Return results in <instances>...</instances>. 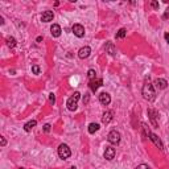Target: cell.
<instances>
[{
    "mask_svg": "<svg viewBox=\"0 0 169 169\" xmlns=\"http://www.w3.org/2000/svg\"><path fill=\"white\" fill-rule=\"evenodd\" d=\"M141 92H143L144 99H147L148 102H153L156 99V91H155V87H153L152 83H149V82L144 83Z\"/></svg>",
    "mask_w": 169,
    "mask_h": 169,
    "instance_id": "6da1fadb",
    "label": "cell"
},
{
    "mask_svg": "<svg viewBox=\"0 0 169 169\" xmlns=\"http://www.w3.org/2000/svg\"><path fill=\"white\" fill-rule=\"evenodd\" d=\"M81 98V94L78 91H75L74 94H73V97H70L69 99H67V103H66V106H67V108L70 110V111H75L77 110V103H78V99Z\"/></svg>",
    "mask_w": 169,
    "mask_h": 169,
    "instance_id": "7a4b0ae2",
    "label": "cell"
},
{
    "mask_svg": "<svg viewBox=\"0 0 169 169\" xmlns=\"http://www.w3.org/2000/svg\"><path fill=\"white\" fill-rule=\"evenodd\" d=\"M107 140H108V143L116 145V144L120 143V134H119L116 129H112V131L108 134V136H107Z\"/></svg>",
    "mask_w": 169,
    "mask_h": 169,
    "instance_id": "3957f363",
    "label": "cell"
},
{
    "mask_svg": "<svg viewBox=\"0 0 169 169\" xmlns=\"http://www.w3.org/2000/svg\"><path fill=\"white\" fill-rule=\"evenodd\" d=\"M70 155H72V151H70V148L66 144H61L58 147V156L61 159H69Z\"/></svg>",
    "mask_w": 169,
    "mask_h": 169,
    "instance_id": "277c9868",
    "label": "cell"
},
{
    "mask_svg": "<svg viewBox=\"0 0 169 169\" xmlns=\"http://www.w3.org/2000/svg\"><path fill=\"white\" fill-rule=\"evenodd\" d=\"M148 116H149V120H151L152 126L155 127V128H157L159 127V123H157L159 114H157V111L153 110V108H148Z\"/></svg>",
    "mask_w": 169,
    "mask_h": 169,
    "instance_id": "5b68a950",
    "label": "cell"
},
{
    "mask_svg": "<svg viewBox=\"0 0 169 169\" xmlns=\"http://www.w3.org/2000/svg\"><path fill=\"white\" fill-rule=\"evenodd\" d=\"M149 139H151L152 143L155 144V145L157 147L160 151H164V144H163V141L160 140V138H159L157 135H156V134H152V132H151V134H149Z\"/></svg>",
    "mask_w": 169,
    "mask_h": 169,
    "instance_id": "8992f818",
    "label": "cell"
},
{
    "mask_svg": "<svg viewBox=\"0 0 169 169\" xmlns=\"http://www.w3.org/2000/svg\"><path fill=\"white\" fill-rule=\"evenodd\" d=\"M72 31H73V33L79 38H82L83 36H85V28H83V25H81V24H74Z\"/></svg>",
    "mask_w": 169,
    "mask_h": 169,
    "instance_id": "52a82bcc",
    "label": "cell"
},
{
    "mask_svg": "<svg viewBox=\"0 0 169 169\" xmlns=\"http://www.w3.org/2000/svg\"><path fill=\"white\" fill-rule=\"evenodd\" d=\"M90 53H91L90 46H83V48L79 49V52H78V57L82 58V60H85V58H87L90 56Z\"/></svg>",
    "mask_w": 169,
    "mask_h": 169,
    "instance_id": "ba28073f",
    "label": "cell"
},
{
    "mask_svg": "<svg viewBox=\"0 0 169 169\" xmlns=\"http://www.w3.org/2000/svg\"><path fill=\"white\" fill-rule=\"evenodd\" d=\"M99 102L103 106H108L110 102H111V97H110V94H107V92H100L99 94Z\"/></svg>",
    "mask_w": 169,
    "mask_h": 169,
    "instance_id": "9c48e42d",
    "label": "cell"
},
{
    "mask_svg": "<svg viewBox=\"0 0 169 169\" xmlns=\"http://www.w3.org/2000/svg\"><path fill=\"white\" fill-rule=\"evenodd\" d=\"M104 159L106 160H108V161H111V160H114V157H115V149L112 148V147H106V151H104Z\"/></svg>",
    "mask_w": 169,
    "mask_h": 169,
    "instance_id": "30bf717a",
    "label": "cell"
},
{
    "mask_svg": "<svg viewBox=\"0 0 169 169\" xmlns=\"http://www.w3.org/2000/svg\"><path fill=\"white\" fill-rule=\"evenodd\" d=\"M153 85H155L159 90H164V89H166V86H168V82H166L165 79H163V78H157Z\"/></svg>",
    "mask_w": 169,
    "mask_h": 169,
    "instance_id": "8fae6325",
    "label": "cell"
},
{
    "mask_svg": "<svg viewBox=\"0 0 169 169\" xmlns=\"http://www.w3.org/2000/svg\"><path fill=\"white\" fill-rule=\"evenodd\" d=\"M53 12L52 11H45L42 15H41V21H44V23H49V21L53 20Z\"/></svg>",
    "mask_w": 169,
    "mask_h": 169,
    "instance_id": "7c38bea8",
    "label": "cell"
},
{
    "mask_svg": "<svg viewBox=\"0 0 169 169\" xmlns=\"http://www.w3.org/2000/svg\"><path fill=\"white\" fill-rule=\"evenodd\" d=\"M102 83H103V81L102 79H97V81H90V89H91L92 92H95L98 89H99L100 86H102Z\"/></svg>",
    "mask_w": 169,
    "mask_h": 169,
    "instance_id": "4fadbf2b",
    "label": "cell"
},
{
    "mask_svg": "<svg viewBox=\"0 0 169 169\" xmlns=\"http://www.w3.org/2000/svg\"><path fill=\"white\" fill-rule=\"evenodd\" d=\"M61 26L58 25V24H53L52 28H50V33H52L53 37H60L61 36Z\"/></svg>",
    "mask_w": 169,
    "mask_h": 169,
    "instance_id": "5bb4252c",
    "label": "cell"
},
{
    "mask_svg": "<svg viewBox=\"0 0 169 169\" xmlns=\"http://www.w3.org/2000/svg\"><path fill=\"white\" fill-rule=\"evenodd\" d=\"M106 52L108 53L110 56H115V54H116V48H115V45L112 42H110V41L106 44Z\"/></svg>",
    "mask_w": 169,
    "mask_h": 169,
    "instance_id": "9a60e30c",
    "label": "cell"
},
{
    "mask_svg": "<svg viewBox=\"0 0 169 169\" xmlns=\"http://www.w3.org/2000/svg\"><path fill=\"white\" fill-rule=\"evenodd\" d=\"M112 120V111H106L102 116V123L103 124H108Z\"/></svg>",
    "mask_w": 169,
    "mask_h": 169,
    "instance_id": "2e32d148",
    "label": "cell"
},
{
    "mask_svg": "<svg viewBox=\"0 0 169 169\" xmlns=\"http://www.w3.org/2000/svg\"><path fill=\"white\" fill-rule=\"evenodd\" d=\"M36 124H37V122H36V120H31V122H28V123L24 124V129H25L26 132H31L32 129L36 127Z\"/></svg>",
    "mask_w": 169,
    "mask_h": 169,
    "instance_id": "e0dca14e",
    "label": "cell"
},
{
    "mask_svg": "<svg viewBox=\"0 0 169 169\" xmlns=\"http://www.w3.org/2000/svg\"><path fill=\"white\" fill-rule=\"evenodd\" d=\"M7 46L8 48H11V49H13L15 46H16V40H15L13 37H7Z\"/></svg>",
    "mask_w": 169,
    "mask_h": 169,
    "instance_id": "ac0fdd59",
    "label": "cell"
},
{
    "mask_svg": "<svg viewBox=\"0 0 169 169\" xmlns=\"http://www.w3.org/2000/svg\"><path fill=\"white\" fill-rule=\"evenodd\" d=\"M98 129H99V124H98V123H91L89 126V132H90V134H95Z\"/></svg>",
    "mask_w": 169,
    "mask_h": 169,
    "instance_id": "d6986e66",
    "label": "cell"
},
{
    "mask_svg": "<svg viewBox=\"0 0 169 169\" xmlns=\"http://www.w3.org/2000/svg\"><path fill=\"white\" fill-rule=\"evenodd\" d=\"M95 77H97V73H95L94 69H90L89 72H87V78H89L90 81H94Z\"/></svg>",
    "mask_w": 169,
    "mask_h": 169,
    "instance_id": "ffe728a7",
    "label": "cell"
},
{
    "mask_svg": "<svg viewBox=\"0 0 169 169\" xmlns=\"http://www.w3.org/2000/svg\"><path fill=\"white\" fill-rule=\"evenodd\" d=\"M126 35H127V31L124 28H122V29H119V32L116 33V38H124Z\"/></svg>",
    "mask_w": 169,
    "mask_h": 169,
    "instance_id": "44dd1931",
    "label": "cell"
},
{
    "mask_svg": "<svg viewBox=\"0 0 169 169\" xmlns=\"http://www.w3.org/2000/svg\"><path fill=\"white\" fill-rule=\"evenodd\" d=\"M40 72H41V67L38 65L32 66V73H33V74H40Z\"/></svg>",
    "mask_w": 169,
    "mask_h": 169,
    "instance_id": "7402d4cb",
    "label": "cell"
},
{
    "mask_svg": "<svg viewBox=\"0 0 169 169\" xmlns=\"http://www.w3.org/2000/svg\"><path fill=\"white\" fill-rule=\"evenodd\" d=\"M49 102H50V104H54L56 103V97H54V94H53V92H50V94H49Z\"/></svg>",
    "mask_w": 169,
    "mask_h": 169,
    "instance_id": "603a6c76",
    "label": "cell"
},
{
    "mask_svg": "<svg viewBox=\"0 0 169 169\" xmlns=\"http://www.w3.org/2000/svg\"><path fill=\"white\" fill-rule=\"evenodd\" d=\"M151 6H152V8H153V9H159L160 4H159L157 1H156V0H153V1H152V3H151Z\"/></svg>",
    "mask_w": 169,
    "mask_h": 169,
    "instance_id": "cb8c5ba5",
    "label": "cell"
},
{
    "mask_svg": "<svg viewBox=\"0 0 169 169\" xmlns=\"http://www.w3.org/2000/svg\"><path fill=\"white\" fill-rule=\"evenodd\" d=\"M136 169H151V168H149V166L147 165V164H140V165H139Z\"/></svg>",
    "mask_w": 169,
    "mask_h": 169,
    "instance_id": "d4e9b609",
    "label": "cell"
},
{
    "mask_svg": "<svg viewBox=\"0 0 169 169\" xmlns=\"http://www.w3.org/2000/svg\"><path fill=\"white\" fill-rule=\"evenodd\" d=\"M164 19H169V7L165 9V12H164V16H163Z\"/></svg>",
    "mask_w": 169,
    "mask_h": 169,
    "instance_id": "484cf974",
    "label": "cell"
},
{
    "mask_svg": "<svg viewBox=\"0 0 169 169\" xmlns=\"http://www.w3.org/2000/svg\"><path fill=\"white\" fill-rule=\"evenodd\" d=\"M50 131V124H45L44 126V132H49Z\"/></svg>",
    "mask_w": 169,
    "mask_h": 169,
    "instance_id": "4316f807",
    "label": "cell"
},
{
    "mask_svg": "<svg viewBox=\"0 0 169 169\" xmlns=\"http://www.w3.org/2000/svg\"><path fill=\"white\" fill-rule=\"evenodd\" d=\"M7 144V141H6V139L3 138V136H1V147H4Z\"/></svg>",
    "mask_w": 169,
    "mask_h": 169,
    "instance_id": "83f0119b",
    "label": "cell"
},
{
    "mask_svg": "<svg viewBox=\"0 0 169 169\" xmlns=\"http://www.w3.org/2000/svg\"><path fill=\"white\" fill-rule=\"evenodd\" d=\"M165 40H166V42L169 44V32H168V33H165Z\"/></svg>",
    "mask_w": 169,
    "mask_h": 169,
    "instance_id": "f1b7e54d",
    "label": "cell"
},
{
    "mask_svg": "<svg viewBox=\"0 0 169 169\" xmlns=\"http://www.w3.org/2000/svg\"><path fill=\"white\" fill-rule=\"evenodd\" d=\"M41 41H42V37L40 36V37H37V42H41Z\"/></svg>",
    "mask_w": 169,
    "mask_h": 169,
    "instance_id": "f546056e",
    "label": "cell"
},
{
    "mask_svg": "<svg viewBox=\"0 0 169 169\" xmlns=\"http://www.w3.org/2000/svg\"><path fill=\"white\" fill-rule=\"evenodd\" d=\"M70 169H75V168H74V166H72V168H70Z\"/></svg>",
    "mask_w": 169,
    "mask_h": 169,
    "instance_id": "4dcf8cb0",
    "label": "cell"
},
{
    "mask_svg": "<svg viewBox=\"0 0 169 169\" xmlns=\"http://www.w3.org/2000/svg\"><path fill=\"white\" fill-rule=\"evenodd\" d=\"M20 169H24V168H20Z\"/></svg>",
    "mask_w": 169,
    "mask_h": 169,
    "instance_id": "1f68e13d",
    "label": "cell"
}]
</instances>
